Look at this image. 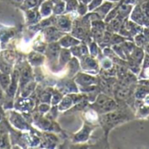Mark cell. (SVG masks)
I'll use <instances>...</instances> for the list:
<instances>
[{
  "mask_svg": "<svg viewBox=\"0 0 149 149\" xmlns=\"http://www.w3.org/2000/svg\"><path fill=\"white\" fill-rule=\"evenodd\" d=\"M27 138H28L29 144L31 146H32V147H36V146H38L40 143L39 139L37 136H35V135H27Z\"/></svg>",
  "mask_w": 149,
  "mask_h": 149,
  "instance_id": "obj_28",
  "label": "cell"
},
{
  "mask_svg": "<svg viewBox=\"0 0 149 149\" xmlns=\"http://www.w3.org/2000/svg\"><path fill=\"white\" fill-rule=\"evenodd\" d=\"M41 15L39 13V11L37 10V9L31 8V9H28L26 10V20L29 24H37L38 22L40 21L41 19Z\"/></svg>",
  "mask_w": 149,
  "mask_h": 149,
  "instance_id": "obj_13",
  "label": "cell"
},
{
  "mask_svg": "<svg viewBox=\"0 0 149 149\" xmlns=\"http://www.w3.org/2000/svg\"><path fill=\"white\" fill-rule=\"evenodd\" d=\"M0 58H3L7 63L10 64V65H13L15 60H16V53H15V52H13L11 50L3 51L1 52V54H0Z\"/></svg>",
  "mask_w": 149,
  "mask_h": 149,
  "instance_id": "obj_20",
  "label": "cell"
},
{
  "mask_svg": "<svg viewBox=\"0 0 149 149\" xmlns=\"http://www.w3.org/2000/svg\"><path fill=\"white\" fill-rule=\"evenodd\" d=\"M0 72L7 74H11L12 72V65L7 63L3 58H0Z\"/></svg>",
  "mask_w": 149,
  "mask_h": 149,
  "instance_id": "obj_24",
  "label": "cell"
},
{
  "mask_svg": "<svg viewBox=\"0 0 149 149\" xmlns=\"http://www.w3.org/2000/svg\"><path fill=\"white\" fill-rule=\"evenodd\" d=\"M67 66H68V77L72 78L73 76L76 75V73H78V72L79 70V67H80V64L78 61L77 58L73 57L68 62Z\"/></svg>",
  "mask_w": 149,
  "mask_h": 149,
  "instance_id": "obj_15",
  "label": "cell"
},
{
  "mask_svg": "<svg viewBox=\"0 0 149 149\" xmlns=\"http://www.w3.org/2000/svg\"><path fill=\"white\" fill-rule=\"evenodd\" d=\"M101 66H102L104 69H106V70H110V69L113 67V63H112V61H111L109 58H105L102 59V61H101Z\"/></svg>",
  "mask_w": 149,
  "mask_h": 149,
  "instance_id": "obj_30",
  "label": "cell"
},
{
  "mask_svg": "<svg viewBox=\"0 0 149 149\" xmlns=\"http://www.w3.org/2000/svg\"><path fill=\"white\" fill-rule=\"evenodd\" d=\"M94 107L101 113H107L114 110L117 107V104L111 98L101 94L98 96L94 103Z\"/></svg>",
  "mask_w": 149,
  "mask_h": 149,
  "instance_id": "obj_2",
  "label": "cell"
},
{
  "mask_svg": "<svg viewBox=\"0 0 149 149\" xmlns=\"http://www.w3.org/2000/svg\"><path fill=\"white\" fill-rule=\"evenodd\" d=\"M56 27L63 32L72 31V21L65 16H59L56 19Z\"/></svg>",
  "mask_w": 149,
  "mask_h": 149,
  "instance_id": "obj_11",
  "label": "cell"
},
{
  "mask_svg": "<svg viewBox=\"0 0 149 149\" xmlns=\"http://www.w3.org/2000/svg\"><path fill=\"white\" fill-rule=\"evenodd\" d=\"M65 3L63 2H58L54 7H53V13L57 14V15H60L63 13V11L65 10Z\"/></svg>",
  "mask_w": 149,
  "mask_h": 149,
  "instance_id": "obj_26",
  "label": "cell"
},
{
  "mask_svg": "<svg viewBox=\"0 0 149 149\" xmlns=\"http://www.w3.org/2000/svg\"><path fill=\"white\" fill-rule=\"evenodd\" d=\"M10 141L6 132L0 134V148H9L10 146Z\"/></svg>",
  "mask_w": 149,
  "mask_h": 149,
  "instance_id": "obj_23",
  "label": "cell"
},
{
  "mask_svg": "<svg viewBox=\"0 0 149 149\" xmlns=\"http://www.w3.org/2000/svg\"><path fill=\"white\" fill-rule=\"evenodd\" d=\"M58 42L62 48H66V49H70L80 44V40H79L72 35L70 36V35H65V34L63 35Z\"/></svg>",
  "mask_w": 149,
  "mask_h": 149,
  "instance_id": "obj_10",
  "label": "cell"
},
{
  "mask_svg": "<svg viewBox=\"0 0 149 149\" xmlns=\"http://www.w3.org/2000/svg\"><path fill=\"white\" fill-rule=\"evenodd\" d=\"M89 49H90V53H91L92 57H93V58L97 57V55H98V52H99V47L97 46V45H96V43H95V42L91 43Z\"/></svg>",
  "mask_w": 149,
  "mask_h": 149,
  "instance_id": "obj_29",
  "label": "cell"
},
{
  "mask_svg": "<svg viewBox=\"0 0 149 149\" xmlns=\"http://www.w3.org/2000/svg\"><path fill=\"white\" fill-rule=\"evenodd\" d=\"M53 11V4L51 0H45L43 1L42 4L40 5L39 13L42 17H49L52 12Z\"/></svg>",
  "mask_w": 149,
  "mask_h": 149,
  "instance_id": "obj_14",
  "label": "cell"
},
{
  "mask_svg": "<svg viewBox=\"0 0 149 149\" xmlns=\"http://www.w3.org/2000/svg\"><path fill=\"white\" fill-rule=\"evenodd\" d=\"M74 105L73 100L70 94H67L66 96L63 97L59 104L58 105V110L60 112H65L68 109H70Z\"/></svg>",
  "mask_w": 149,
  "mask_h": 149,
  "instance_id": "obj_16",
  "label": "cell"
},
{
  "mask_svg": "<svg viewBox=\"0 0 149 149\" xmlns=\"http://www.w3.org/2000/svg\"><path fill=\"white\" fill-rule=\"evenodd\" d=\"M61 46L60 45L58 44V42H52V43H49L47 45V47H46V51H45V54H46V57L52 60V62H54V61H58V56H59V52H60V50H61Z\"/></svg>",
  "mask_w": 149,
  "mask_h": 149,
  "instance_id": "obj_6",
  "label": "cell"
},
{
  "mask_svg": "<svg viewBox=\"0 0 149 149\" xmlns=\"http://www.w3.org/2000/svg\"><path fill=\"white\" fill-rule=\"evenodd\" d=\"M27 60H28V63L31 66L37 67L44 64L45 60V56L43 53L38 52L37 51H32L29 52V54L27 55Z\"/></svg>",
  "mask_w": 149,
  "mask_h": 149,
  "instance_id": "obj_9",
  "label": "cell"
},
{
  "mask_svg": "<svg viewBox=\"0 0 149 149\" xmlns=\"http://www.w3.org/2000/svg\"><path fill=\"white\" fill-rule=\"evenodd\" d=\"M50 110H51V106L49 103H41V104H39V106L38 107V113H42V114L47 113Z\"/></svg>",
  "mask_w": 149,
  "mask_h": 149,
  "instance_id": "obj_27",
  "label": "cell"
},
{
  "mask_svg": "<svg viewBox=\"0 0 149 149\" xmlns=\"http://www.w3.org/2000/svg\"><path fill=\"white\" fill-rule=\"evenodd\" d=\"M8 120L12 127L19 131H28L31 127L27 120L21 113L16 111H10L8 113Z\"/></svg>",
  "mask_w": 149,
  "mask_h": 149,
  "instance_id": "obj_1",
  "label": "cell"
},
{
  "mask_svg": "<svg viewBox=\"0 0 149 149\" xmlns=\"http://www.w3.org/2000/svg\"><path fill=\"white\" fill-rule=\"evenodd\" d=\"M19 76H20V73H19V71H17V70L12 71V72L10 74V77H11L10 84L9 86L8 90L5 93L7 94V96L10 99H12L15 96L16 92L17 91V87L19 86Z\"/></svg>",
  "mask_w": 149,
  "mask_h": 149,
  "instance_id": "obj_5",
  "label": "cell"
},
{
  "mask_svg": "<svg viewBox=\"0 0 149 149\" xmlns=\"http://www.w3.org/2000/svg\"><path fill=\"white\" fill-rule=\"evenodd\" d=\"M71 58H72L71 51L66 48H61L59 56H58V65L60 67H64L65 65H66L68 64V62L70 61Z\"/></svg>",
  "mask_w": 149,
  "mask_h": 149,
  "instance_id": "obj_12",
  "label": "cell"
},
{
  "mask_svg": "<svg viewBox=\"0 0 149 149\" xmlns=\"http://www.w3.org/2000/svg\"><path fill=\"white\" fill-rule=\"evenodd\" d=\"M74 81L76 84L84 86V87H87L90 86L93 84L96 83V78L93 76H91L89 74L86 73H77L74 77Z\"/></svg>",
  "mask_w": 149,
  "mask_h": 149,
  "instance_id": "obj_7",
  "label": "cell"
},
{
  "mask_svg": "<svg viewBox=\"0 0 149 149\" xmlns=\"http://www.w3.org/2000/svg\"><path fill=\"white\" fill-rule=\"evenodd\" d=\"M52 93H53V89H52V88H46V89H45V90L41 93V94H40V96H39L40 102L51 104Z\"/></svg>",
  "mask_w": 149,
  "mask_h": 149,
  "instance_id": "obj_21",
  "label": "cell"
},
{
  "mask_svg": "<svg viewBox=\"0 0 149 149\" xmlns=\"http://www.w3.org/2000/svg\"><path fill=\"white\" fill-rule=\"evenodd\" d=\"M41 1H44V0H39V2H41Z\"/></svg>",
  "mask_w": 149,
  "mask_h": 149,
  "instance_id": "obj_33",
  "label": "cell"
},
{
  "mask_svg": "<svg viewBox=\"0 0 149 149\" xmlns=\"http://www.w3.org/2000/svg\"><path fill=\"white\" fill-rule=\"evenodd\" d=\"M1 121H2V115L0 114V123H1Z\"/></svg>",
  "mask_w": 149,
  "mask_h": 149,
  "instance_id": "obj_32",
  "label": "cell"
},
{
  "mask_svg": "<svg viewBox=\"0 0 149 149\" xmlns=\"http://www.w3.org/2000/svg\"><path fill=\"white\" fill-rule=\"evenodd\" d=\"M10 80H11L10 74H7L0 72V87L2 88L3 92L6 93L10 84Z\"/></svg>",
  "mask_w": 149,
  "mask_h": 149,
  "instance_id": "obj_19",
  "label": "cell"
},
{
  "mask_svg": "<svg viewBox=\"0 0 149 149\" xmlns=\"http://www.w3.org/2000/svg\"><path fill=\"white\" fill-rule=\"evenodd\" d=\"M35 107V102L32 99L27 97H20L15 103L14 108L15 110L24 113H30L31 112Z\"/></svg>",
  "mask_w": 149,
  "mask_h": 149,
  "instance_id": "obj_3",
  "label": "cell"
},
{
  "mask_svg": "<svg viewBox=\"0 0 149 149\" xmlns=\"http://www.w3.org/2000/svg\"><path fill=\"white\" fill-rule=\"evenodd\" d=\"M36 82L35 81H30L28 84H26L23 88H21V92H20V97H24V98H27L29 97L34 91L36 88Z\"/></svg>",
  "mask_w": 149,
  "mask_h": 149,
  "instance_id": "obj_17",
  "label": "cell"
},
{
  "mask_svg": "<svg viewBox=\"0 0 149 149\" xmlns=\"http://www.w3.org/2000/svg\"><path fill=\"white\" fill-rule=\"evenodd\" d=\"M63 94L58 89H53L52 96V100H51V105L52 106H58L61 100L63 99Z\"/></svg>",
  "mask_w": 149,
  "mask_h": 149,
  "instance_id": "obj_22",
  "label": "cell"
},
{
  "mask_svg": "<svg viewBox=\"0 0 149 149\" xmlns=\"http://www.w3.org/2000/svg\"><path fill=\"white\" fill-rule=\"evenodd\" d=\"M80 66L84 71H87V72H93L94 70L98 71V68H99L98 63L94 59V58L92 56L90 57L88 55L81 58Z\"/></svg>",
  "mask_w": 149,
  "mask_h": 149,
  "instance_id": "obj_8",
  "label": "cell"
},
{
  "mask_svg": "<svg viewBox=\"0 0 149 149\" xmlns=\"http://www.w3.org/2000/svg\"><path fill=\"white\" fill-rule=\"evenodd\" d=\"M148 41V40L147 36H146L145 34H143L142 32L140 33V34H138V35L135 37V43H136V45H137L139 47L144 46V45L147 44Z\"/></svg>",
  "mask_w": 149,
  "mask_h": 149,
  "instance_id": "obj_25",
  "label": "cell"
},
{
  "mask_svg": "<svg viewBox=\"0 0 149 149\" xmlns=\"http://www.w3.org/2000/svg\"><path fill=\"white\" fill-rule=\"evenodd\" d=\"M39 2V0H24V5L28 9H31L37 6L38 3Z\"/></svg>",
  "mask_w": 149,
  "mask_h": 149,
  "instance_id": "obj_31",
  "label": "cell"
},
{
  "mask_svg": "<svg viewBox=\"0 0 149 149\" xmlns=\"http://www.w3.org/2000/svg\"><path fill=\"white\" fill-rule=\"evenodd\" d=\"M90 132H91V128L88 126H85L83 127V129L81 131H79V133L75 134L74 141L75 142H82V141H86L89 137Z\"/></svg>",
  "mask_w": 149,
  "mask_h": 149,
  "instance_id": "obj_18",
  "label": "cell"
},
{
  "mask_svg": "<svg viewBox=\"0 0 149 149\" xmlns=\"http://www.w3.org/2000/svg\"><path fill=\"white\" fill-rule=\"evenodd\" d=\"M63 35H65L64 32L55 26L51 25L45 28L44 30V39L48 44L52 42H58Z\"/></svg>",
  "mask_w": 149,
  "mask_h": 149,
  "instance_id": "obj_4",
  "label": "cell"
}]
</instances>
